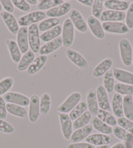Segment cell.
<instances>
[{"instance_id":"cell-16","label":"cell","mask_w":133,"mask_h":148,"mask_svg":"<svg viewBox=\"0 0 133 148\" xmlns=\"http://www.w3.org/2000/svg\"><path fill=\"white\" fill-rule=\"evenodd\" d=\"M16 43L22 53H25L29 51V40H28V28L21 27L16 35Z\"/></svg>"},{"instance_id":"cell-25","label":"cell","mask_w":133,"mask_h":148,"mask_svg":"<svg viewBox=\"0 0 133 148\" xmlns=\"http://www.w3.org/2000/svg\"><path fill=\"white\" fill-rule=\"evenodd\" d=\"M48 60L47 56L40 55L35 58L34 61L27 69V73L29 75H33L37 73L44 67Z\"/></svg>"},{"instance_id":"cell-14","label":"cell","mask_w":133,"mask_h":148,"mask_svg":"<svg viewBox=\"0 0 133 148\" xmlns=\"http://www.w3.org/2000/svg\"><path fill=\"white\" fill-rule=\"evenodd\" d=\"M96 95L99 107L100 109L106 111H110L111 106L110 104L108 93L103 85H99L96 89Z\"/></svg>"},{"instance_id":"cell-2","label":"cell","mask_w":133,"mask_h":148,"mask_svg":"<svg viewBox=\"0 0 133 148\" xmlns=\"http://www.w3.org/2000/svg\"><path fill=\"white\" fill-rule=\"evenodd\" d=\"M46 16L47 15H46V12L44 11H33L20 16L18 22H19V25L22 27L30 26V25L40 22L41 20H44Z\"/></svg>"},{"instance_id":"cell-55","label":"cell","mask_w":133,"mask_h":148,"mask_svg":"<svg viewBox=\"0 0 133 148\" xmlns=\"http://www.w3.org/2000/svg\"><path fill=\"white\" fill-rule=\"evenodd\" d=\"M110 145H101V146H98L97 147L95 148H110Z\"/></svg>"},{"instance_id":"cell-35","label":"cell","mask_w":133,"mask_h":148,"mask_svg":"<svg viewBox=\"0 0 133 148\" xmlns=\"http://www.w3.org/2000/svg\"><path fill=\"white\" fill-rule=\"evenodd\" d=\"M51 108V97L47 93H43L40 99V114L41 116H46L48 114Z\"/></svg>"},{"instance_id":"cell-11","label":"cell","mask_w":133,"mask_h":148,"mask_svg":"<svg viewBox=\"0 0 133 148\" xmlns=\"http://www.w3.org/2000/svg\"><path fill=\"white\" fill-rule=\"evenodd\" d=\"M0 16L9 31L12 35H17L20 29V25L14 15L6 11H2L0 12Z\"/></svg>"},{"instance_id":"cell-23","label":"cell","mask_w":133,"mask_h":148,"mask_svg":"<svg viewBox=\"0 0 133 148\" xmlns=\"http://www.w3.org/2000/svg\"><path fill=\"white\" fill-rule=\"evenodd\" d=\"M86 103L88 105L89 112L92 116H97L99 110L98 101H97L96 91L95 90H90L86 95Z\"/></svg>"},{"instance_id":"cell-6","label":"cell","mask_w":133,"mask_h":148,"mask_svg":"<svg viewBox=\"0 0 133 148\" xmlns=\"http://www.w3.org/2000/svg\"><path fill=\"white\" fill-rule=\"evenodd\" d=\"M104 32L113 34H126L130 29L125 23L121 22H106L102 24Z\"/></svg>"},{"instance_id":"cell-33","label":"cell","mask_w":133,"mask_h":148,"mask_svg":"<svg viewBox=\"0 0 133 148\" xmlns=\"http://www.w3.org/2000/svg\"><path fill=\"white\" fill-rule=\"evenodd\" d=\"M97 117L99 119H101L102 121H103L104 123L108 125L111 127H115L116 126L117 124V119H116L114 116L110 113L109 112L103 110L102 109H99L98 111V113L97 114Z\"/></svg>"},{"instance_id":"cell-39","label":"cell","mask_w":133,"mask_h":148,"mask_svg":"<svg viewBox=\"0 0 133 148\" xmlns=\"http://www.w3.org/2000/svg\"><path fill=\"white\" fill-rule=\"evenodd\" d=\"M87 109H88V105H87L86 101H84L80 102L70 112L69 116L71 120L75 121L78 117L82 116L84 112H86Z\"/></svg>"},{"instance_id":"cell-13","label":"cell","mask_w":133,"mask_h":148,"mask_svg":"<svg viewBox=\"0 0 133 148\" xmlns=\"http://www.w3.org/2000/svg\"><path fill=\"white\" fill-rule=\"evenodd\" d=\"M88 25L95 37L99 39H103L105 37V32L99 19L94 16H89L88 18Z\"/></svg>"},{"instance_id":"cell-51","label":"cell","mask_w":133,"mask_h":148,"mask_svg":"<svg viewBox=\"0 0 133 148\" xmlns=\"http://www.w3.org/2000/svg\"><path fill=\"white\" fill-rule=\"evenodd\" d=\"M78 1L84 5L89 7H92L94 3V0H78Z\"/></svg>"},{"instance_id":"cell-36","label":"cell","mask_w":133,"mask_h":148,"mask_svg":"<svg viewBox=\"0 0 133 148\" xmlns=\"http://www.w3.org/2000/svg\"><path fill=\"white\" fill-rule=\"evenodd\" d=\"M60 24V19L57 18H48L40 22L38 25L39 32H45L50 29H52Z\"/></svg>"},{"instance_id":"cell-47","label":"cell","mask_w":133,"mask_h":148,"mask_svg":"<svg viewBox=\"0 0 133 148\" xmlns=\"http://www.w3.org/2000/svg\"><path fill=\"white\" fill-rule=\"evenodd\" d=\"M125 22L129 29H133V2L130 4L125 16Z\"/></svg>"},{"instance_id":"cell-42","label":"cell","mask_w":133,"mask_h":148,"mask_svg":"<svg viewBox=\"0 0 133 148\" xmlns=\"http://www.w3.org/2000/svg\"><path fill=\"white\" fill-rule=\"evenodd\" d=\"M14 79L12 77H5L0 80V96L4 95L11 90L14 85Z\"/></svg>"},{"instance_id":"cell-48","label":"cell","mask_w":133,"mask_h":148,"mask_svg":"<svg viewBox=\"0 0 133 148\" xmlns=\"http://www.w3.org/2000/svg\"><path fill=\"white\" fill-rule=\"evenodd\" d=\"M0 2H1L2 7H3V9L5 10V11L12 14V12L14 11V6L12 1L11 0H1Z\"/></svg>"},{"instance_id":"cell-37","label":"cell","mask_w":133,"mask_h":148,"mask_svg":"<svg viewBox=\"0 0 133 148\" xmlns=\"http://www.w3.org/2000/svg\"><path fill=\"white\" fill-rule=\"evenodd\" d=\"M113 133L117 138L124 141L125 142H132L133 140V135L131 134L126 130L121 128L119 126H115L113 129Z\"/></svg>"},{"instance_id":"cell-50","label":"cell","mask_w":133,"mask_h":148,"mask_svg":"<svg viewBox=\"0 0 133 148\" xmlns=\"http://www.w3.org/2000/svg\"><path fill=\"white\" fill-rule=\"evenodd\" d=\"M66 148H95V145L87 142L71 143L67 145Z\"/></svg>"},{"instance_id":"cell-24","label":"cell","mask_w":133,"mask_h":148,"mask_svg":"<svg viewBox=\"0 0 133 148\" xmlns=\"http://www.w3.org/2000/svg\"><path fill=\"white\" fill-rule=\"evenodd\" d=\"M5 43L12 62L15 63H19L21 60L22 53L16 42L13 39H7Z\"/></svg>"},{"instance_id":"cell-28","label":"cell","mask_w":133,"mask_h":148,"mask_svg":"<svg viewBox=\"0 0 133 148\" xmlns=\"http://www.w3.org/2000/svg\"><path fill=\"white\" fill-rule=\"evenodd\" d=\"M35 53L32 50H29L22 56L21 60L17 65V69L20 72H24L27 70L35 59Z\"/></svg>"},{"instance_id":"cell-9","label":"cell","mask_w":133,"mask_h":148,"mask_svg":"<svg viewBox=\"0 0 133 148\" xmlns=\"http://www.w3.org/2000/svg\"><path fill=\"white\" fill-rule=\"evenodd\" d=\"M69 19L71 20L73 24L78 32L85 33L88 30V24L82 14L76 9H72L70 11Z\"/></svg>"},{"instance_id":"cell-20","label":"cell","mask_w":133,"mask_h":148,"mask_svg":"<svg viewBox=\"0 0 133 148\" xmlns=\"http://www.w3.org/2000/svg\"><path fill=\"white\" fill-rule=\"evenodd\" d=\"M112 138L107 134H93L86 138V142L93 145H110L112 142Z\"/></svg>"},{"instance_id":"cell-29","label":"cell","mask_w":133,"mask_h":148,"mask_svg":"<svg viewBox=\"0 0 133 148\" xmlns=\"http://www.w3.org/2000/svg\"><path fill=\"white\" fill-rule=\"evenodd\" d=\"M92 127L97 131L100 132L101 134L110 135L113 133V128L111 126L104 123L97 117H93L91 120Z\"/></svg>"},{"instance_id":"cell-38","label":"cell","mask_w":133,"mask_h":148,"mask_svg":"<svg viewBox=\"0 0 133 148\" xmlns=\"http://www.w3.org/2000/svg\"><path fill=\"white\" fill-rule=\"evenodd\" d=\"M91 117L92 115L90 112L89 111L85 112L82 116H80L76 120L74 121L73 123V129L76 130L88 125L89 121H91Z\"/></svg>"},{"instance_id":"cell-12","label":"cell","mask_w":133,"mask_h":148,"mask_svg":"<svg viewBox=\"0 0 133 148\" xmlns=\"http://www.w3.org/2000/svg\"><path fill=\"white\" fill-rule=\"evenodd\" d=\"M65 53L69 60L77 67L81 69H86L88 67V63L86 59L76 50L68 49Z\"/></svg>"},{"instance_id":"cell-44","label":"cell","mask_w":133,"mask_h":148,"mask_svg":"<svg viewBox=\"0 0 133 148\" xmlns=\"http://www.w3.org/2000/svg\"><path fill=\"white\" fill-rule=\"evenodd\" d=\"M117 124L121 128L126 130L127 131L130 132V134L133 135V121L128 119L126 117H119L117 120Z\"/></svg>"},{"instance_id":"cell-41","label":"cell","mask_w":133,"mask_h":148,"mask_svg":"<svg viewBox=\"0 0 133 148\" xmlns=\"http://www.w3.org/2000/svg\"><path fill=\"white\" fill-rule=\"evenodd\" d=\"M114 91L121 95H133V86L123 83L115 84Z\"/></svg>"},{"instance_id":"cell-40","label":"cell","mask_w":133,"mask_h":148,"mask_svg":"<svg viewBox=\"0 0 133 148\" xmlns=\"http://www.w3.org/2000/svg\"><path fill=\"white\" fill-rule=\"evenodd\" d=\"M64 3L63 0H42L40 1L37 4V9L40 11H48L54 7L60 5Z\"/></svg>"},{"instance_id":"cell-30","label":"cell","mask_w":133,"mask_h":148,"mask_svg":"<svg viewBox=\"0 0 133 148\" xmlns=\"http://www.w3.org/2000/svg\"><path fill=\"white\" fill-rule=\"evenodd\" d=\"M61 32H62V27L60 25H58L57 26L52 28V29L43 32L40 35V39L43 42L45 43L48 42L60 37L61 34Z\"/></svg>"},{"instance_id":"cell-3","label":"cell","mask_w":133,"mask_h":148,"mask_svg":"<svg viewBox=\"0 0 133 148\" xmlns=\"http://www.w3.org/2000/svg\"><path fill=\"white\" fill-rule=\"evenodd\" d=\"M119 48L122 63L126 67H129L132 65L133 53L132 47L129 40L127 39H122L119 42Z\"/></svg>"},{"instance_id":"cell-5","label":"cell","mask_w":133,"mask_h":148,"mask_svg":"<svg viewBox=\"0 0 133 148\" xmlns=\"http://www.w3.org/2000/svg\"><path fill=\"white\" fill-rule=\"evenodd\" d=\"M82 95L79 92H74L65 99L62 104L58 107V111L60 113L67 114L73 110V108L80 103Z\"/></svg>"},{"instance_id":"cell-21","label":"cell","mask_w":133,"mask_h":148,"mask_svg":"<svg viewBox=\"0 0 133 148\" xmlns=\"http://www.w3.org/2000/svg\"><path fill=\"white\" fill-rule=\"evenodd\" d=\"M126 13L124 12L106 10L101 14L100 19L103 22H121L125 19Z\"/></svg>"},{"instance_id":"cell-27","label":"cell","mask_w":133,"mask_h":148,"mask_svg":"<svg viewBox=\"0 0 133 148\" xmlns=\"http://www.w3.org/2000/svg\"><path fill=\"white\" fill-rule=\"evenodd\" d=\"M112 109L114 116L118 117H123V97L118 93L114 94L112 99Z\"/></svg>"},{"instance_id":"cell-59","label":"cell","mask_w":133,"mask_h":148,"mask_svg":"<svg viewBox=\"0 0 133 148\" xmlns=\"http://www.w3.org/2000/svg\"><path fill=\"white\" fill-rule=\"evenodd\" d=\"M132 97H133V96H132Z\"/></svg>"},{"instance_id":"cell-49","label":"cell","mask_w":133,"mask_h":148,"mask_svg":"<svg viewBox=\"0 0 133 148\" xmlns=\"http://www.w3.org/2000/svg\"><path fill=\"white\" fill-rule=\"evenodd\" d=\"M7 104L3 97L0 96V119H5L7 116Z\"/></svg>"},{"instance_id":"cell-32","label":"cell","mask_w":133,"mask_h":148,"mask_svg":"<svg viewBox=\"0 0 133 148\" xmlns=\"http://www.w3.org/2000/svg\"><path fill=\"white\" fill-rule=\"evenodd\" d=\"M123 114L126 118L133 121V97L131 95L125 96L123 98Z\"/></svg>"},{"instance_id":"cell-54","label":"cell","mask_w":133,"mask_h":148,"mask_svg":"<svg viewBox=\"0 0 133 148\" xmlns=\"http://www.w3.org/2000/svg\"><path fill=\"white\" fill-rule=\"evenodd\" d=\"M125 148H133V145H132V143L130 142H125Z\"/></svg>"},{"instance_id":"cell-26","label":"cell","mask_w":133,"mask_h":148,"mask_svg":"<svg viewBox=\"0 0 133 148\" xmlns=\"http://www.w3.org/2000/svg\"><path fill=\"white\" fill-rule=\"evenodd\" d=\"M130 5L129 2L121 0H108L104 2V6L108 10L124 12L127 11Z\"/></svg>"},{"instance_id":"cell-4","label":"cell","mask_w":133,"mask_h":148,"mask_svg":"<svg viewBox=\"0 0 133 148\" xmlns=\"http://www.w3.org/2000/svg\"><path fill=\"white\" fill-rule=\"evenodd\" d=\"M28 40L31 50L35 53H39L40 48V39L37 24H33L28 27Z\"/></svg>"},{"instance_id":"cell-45","label":"cell","mask_w":133,"mask_h":148,"mask_svg":"<svg viewBox=\"0 0 133 148\" xmlns=\"http://www.w3.org/2000/svg\"><path fill=\"white\" fill-rule=\"evenodd\" d=\"M12 3L15 7L23 12H28L30 11L31 6L26 0H12Z\"/></svg>"},{"instance_id":"cell-17","label":"cell","mask_w":133,"mask_h":148,"mask_svg":"<svg viewBox=\"0 0 133 148\" xmlns=\"http://www.w3.org/2000/svg\"><path fill=\"white\" fill-rule=\"evenodd\" d=\"M61 45H63L62 38L61 37H59L54 40L46 42L45 45L40 47L39 53L40 55L47 56L59 49L61 47Z\"/></svg>"},{"instance_id":"cell-56","label":"cell","mask_w":133,"mask_h":148,"mask_svg":"<svg viewBox=\"0 0 133 148\" xmlns=\"http://www.w3.org/2000/svg\"><path fill=\"white\" fill-rule=\"evenodd\" d=\"M2 10H3V7H2L1 3V2H0V12H2Z\"/></svg>"},{"instance_id":"cell-8","label":"cell","mask_w":133,"mask_h":148,"mask_svg":"<svg viewBox=\"0 0 133 148\" xmlns=\"http://www.w3.org/2000/svg\"><path fill=\"white\" fill-rule=\"evenodd\" d=\"M3 99L8 103L17 104L21 106L29 105L30 99L26 95L17 92H8L3 95Z\"/></svg>"},{"instance_id":"cell-43","label":"cell","mask_w":133,"mask_h":148,"mask_svg":"<svg viewBox=\"0 0 133 148\" xmlns=\"http://www.w3.org/2000/svg\"><path fill=\"white\" fill-rule=\"evenodd\" d=\"M104 2L103 0H95L93 6L91 8L92 16L99 19L101 18L103 12Z\"/></svg>"},{"instance_id":"cell-58","label":"cell","mask_w":133,"mask_h":148,"mask_svg":"<svg viewBox=\"0 0 133 148\" xmlns=\"http://www.w3.org/2000/svg\"><path fill=\"white\" fill-rule=\"evenodd\" d=\"M131 143H132V145H133V140H132V142H131Z\"/></svg>"},{"instance_id":"cell-18","label":"cell","mask_w":133,"mask_h":148,"mask_svg":"<svg viewBox=\"0 0 133 148\" xmlns=\"http://www.w3.org/2000/svg\"><path fill=\"white\" fill-rule=\"evenodd\" d=\"M112 64H113V61L111 58H108L104 59L93 69L92 71V75L95 78L101 77L110 70Z\"/></svg>"},{"instance_id":"cell-52","label":"cell","mask_w":133,"mask_h":148,"mask_svg":"<svg viewBox=\"0 0 133 148\" xmlns=\"http://www.w3.org/2000/svg\"><path fill=\"white\" fill-rule=\"evenodd\" d=\"M110 148H125V145L123 143L119 142V143H117L116 144H115L114 146H112Z\"/></svg>"},{"instance_id":"cell-19","label":"cell","mask_w":133,"mask_h":148,"mask_svg":"<svg viewBox=\"0 0 133 148\" xmlns=\"http://www.w3.org/2000/svg\"><path fill=\"white\" fill-rule=\"evenodd\" d=\"M93 131V127L91 125H88L80 129L75 130L71 136L70 140L73 143H78L84 140H86L89 135H91Z\"/></svg>"},{"instance_id":"cell-53","label":"cell","mask_w":133,"mask_h":148,"mask_svg":"<svg viewBox=\"0 0 133 148\" xmlns=\"http://www.w3.org/2000/svg\"><path fill=\"white\" fill-rule=\"evenodd\" d=\"M27 2L29 5H36L38 4L37 0H27Z\"/></svg>"},{"instance_id":"cell-22","label":"cell","mask_w":133,"mask_h":148,"mask_svg":"<svg viewBox=\"0 0 133 148\" xmlns=\"http://www.w3.org/2000/svg\"><path fill=\"white\" fill-rule=\"evenodd\" d=\"M114 78L120 83L133 86V73L122 69L114 68L113 70Z\"/></svg>"},{"instance_id":"cell-31","label":"cell","mask_w":133,"mask_h":148,"mask_svg":"<svg viewBox=\"0 0 133 148\" xmlns=\"http://www.w3.org/2000/svg\"><path fill=\"white\" fill-rule=\"evenodd\" d=\"M6 106L7 112L12 116L20 117V118H25L28 116L27 110L24 107L11 103H7Z\"/></svg>"},{"instance_id":"cell-7","label":"cell","mask_w":133,"mask_h":148,"mask_svg":"<svg viewBox=\"0 0 133 148\" xmlns=\"http://www.w3.org/2000/svg\"><path fill=\"white\" fill-rule=\"evenodd\" d=\"M40 115V98L37 95L34 94L30 97L28 118L31 123H36Z\"/></svg>"},{"instance_id":"cell-57","label":"cell","mask_w":133,"mask_h":148,"mask_svg":"<svg viewBox=\"0 0 133 148\" xmlns=\"http://www.w3.org/2000/svg\"><path fill=\"white\" fill-rule=\"evenodd\" d=\"M132 64L133 65V53H132Z\"/></svg>"},{"instance_id":"cell-10","label":"cell","mask_w":133,"mask_h":148,"mask_svg":"<svg viewBox=\"0 0 133 148\" xmlns=\"http://www.w3.org/2000/svg\"><path fill=\"white\" fill-rule=\"evenodd\" d=\"M61 132L65 140H70L73 134V125L69 116L67 114L59 113Z\"/></svg>"},{"instance_id":"cell-15","label":"cell","mask_w":133,"mask_h":148,"mask_svg":"<svg viewBox=\"0 0 133 148\" xmlns=\"http://www.w3.org/2000/svg\"><path fill=\"white\" fill-rule=\"evenodd\" d=\"M72 4L69 1H65L61 4L60 5L57 6L51 9L48 10L46 12L47 16L49 18H57L65 16L66 14L69 13L72 10Z\"/></svg>"},{"instance_id":"cell-46","label":"cell","mask_w":133,"mask_h":148,"mask_svg":"<svg viewBox=\"0 0 133 148\" xmlns=\"http://www.w3.org/2000/svg\"><path fill=\"white\" fill-rule=\"evenodd\" d=\"M0 132L5 134H12L14 132V127L5 119H0Z\"/></svg>"},{"instance_id":"cell-1","label":"cell","mask_w":133,"mask_h":148,"mask_svg":"<svg viewBox=\"0 0 133 148\" xmlns=\"http://www.w3.org/2000/svg\"><path fill=\"white\" fill-rule=\"evenodd\" d=\"M63 45L65 48L70 47L75 40V27L69 18L64 20L61 32Z\"/></svg>"},{"instance_id":"cell-34","label":"cell","mask_w":133,"mask_h":148,"mask_svg":"<svg viewBox=\"0 0 133 148\" xmlns=\"http://www.w3.org/2000/svg\"><path fill=\"white\" fill-rule=\"evenodd\" d=\"M103 86L108 93H112L114 90L115 78L113 71L110 70L103 76Z\"/></svg>"}]
</instances>
